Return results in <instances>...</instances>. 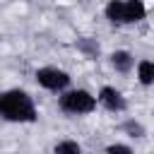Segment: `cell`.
Here are the masks:
<instances>
[{"label": "cell", "mask_w": 154, "mask_h": 154, "mask_svg": "<svg viewBox=\"0 0 154 154\" xmlns=\"http://www.w3.org/2000/svg\"><path fill=\"white\" fill-rule=\"evenodd\" d=\"M75 46H77V51H79L82 55H87V58H99V53H101L99 41L91 38V36H82V38H77Z\"/></svg>", "instance_id": "obj_7"}, {"label": "cell", "mask_w": 154, "mask_h": 154, "mask_svg": "<svg viewBox=\"0 0 154 154\" xmlns=\"http://www.w3.org/2000/svg\"><path fill=\"white\" fill-rule=\"evenodd\" d=\"M137 79H140L142 87L154 84V63L152 60H140L137 63Z\"/></svg>", "instance_id": "obj_8"}, {"label": "cell", "mask_w": 154, "mask_h": 154, "mask_svg": "<svg viewBox=\"0 0 154 154\" xmlns=\"http://www.w3.org/2000/svg\"><path fill=\"white\" fill-rule=\"evenodd\" d=\"M96 101L108 111V113H123L125 108H128V101H125V96L116 89V87H101L99 89V96H96Z\"/></svg>", "instance_id": "obj_5"}, {"label": "cell", "mask_w": 154, "mask_h": 154, "mask_svg": "<svg viewBox=\"0 0 154 154\" xmlns=\"http://www.w3.org/2000/svg\"><path fill=\"white\" fill-rule=\"evenodd\" d=\"M0 118L7 123H36L38 111L24 89H5L0 94Z\"/></svg>", "instance_id": "obj_1"}, {"label": "cell", "mask_w": 154, "mask_h": 154, "mask_svg": "<svg viewBox=\"0 0 154 154\" xmlns=\"http://www.w3.org/2000/svg\"><path fill=\"white\" fill-rule=\"evenodd\" d=\"M106 152H108V154H132V147H130V144L113 142V144H108V147H106Z\"/></svg>", "instance_id": "obj_11"}, {"label": "cell", "mask_w": 154, "mask_h": 154, "mask_svg": "<svg viewBox=\"0 0 154 154\" xmlns=\"http://www.w3.org/2000/svg\"><path fill=\"white\" fill-rule=\"evenodd\" d=\"M103 14L111 24L125 26V24H137L147 17V7L142 0H108L103 7Z\"/></svg>", "instance_id": "obj_2"}, {"label": "cell", "mask_w": 154, "mask_h": 154, "mask_svg": "<svg viewBox=\"0 0 154 154\" xmlns=\"http://www.w3.org/2000/svg\"><path fill=\"white\" fill-rule=\"evenodd\" d=\"M53 152H55V154H79L82 147H79L75 140H63V142H58V144L53 147Z\"/></svg>", "instance_id": "obj_9"}, {"label": "cell", "mask_w": 154, "mask_h": 154, "mask_svg": "<svg viewBox=\"0 0 154 154\" xmlns=\"http://www.w3.org/2000/svg\"><path fill=\"white\" fill-rule=\"evenodd\" d=\"M70 75L65 72V70H60V67H38L36 70V82L43 87V89H48V91H63V89H67L70 87Z\"/></svg>", "instance_id": "obj_4"}, {"label": "cell", "mask_w": 154, "mask_h": 154, "mask_svg": "<svg viewBox=\"0 0 154 154\" xmlns=\"http://www.w3.org/2000/svg\"><path fill=\"white\" fill-rule=\"evenodd\" d=\"M58 106L67 116H87L96 108V96H91L87 89H63Z\"/></svg>", "instance_id": "obj_3"}, {"label": "cell", "mask_w": 154, "mask_h": 154, "mask_svg": "<svg viewBox=\"0 0 154 154\" xmlns=\"http://www.w3.org/2000/svg\"><path fill=\"white\" fill-rule=\"evenodd\" d=\"M152 116H154V111H152Z\"/></svg>", "instance_id": "obj_12"}, {"label": "cell", "mask_w": 154, "mask_h": 154, "mask_svg": "<svg viewBox=\"0 0 154 154\" xmlns=\"http://www.w3.org/2000/svg\"><path fill=\"white\" fill-rule=\"evenodd\" d=\"M111 65H113V70L116 72H130L132 67H135V58H132V53L130 51H113L111 53Z\"/></svg>", "instance_id": "obj_6"}, {"label": "cell", "mask_w": 154, "mask_h": 154, "mask_svg": "<svg viewBox=\"0 0 154 154\" xmlns=\"http://www.w3.org/2000/svg\"><path fill=\"white\" fill-rule=\"evenodd\" d=\"M120 130H123L125 135H130V137H144V125L137 123V120H125V123L120 125Z\"/></svg>", "instance_id": "obj_10"}]
</instances>
